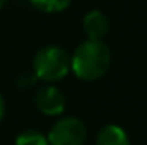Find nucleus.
Segmentation results:
<instances>
[{
  "mask_svg": "<svg viewBox=\"0 0 147 145\" xmlns=\"http://www.w3.org/2000/svg\"><path fill=\"white\" fill-rule=\"evenodd\" d=\"M29 2L33 7H36L39 12H45V14L63 12L72 3V0H29Z\"/></svg>",
  "mask_w": 147,
  "mask_h": 145,
  "instance_id": "0eeeda50",
  "label": "nucleus"
},
{
  "mask_svg": "<svg viewBox=\"0 0 147 145\" xmlns=\"http://www.w3.org/2000/svg\"><path fill=\"white\" fill-rule=\"evenodd\" d=\"M3 116H5V101H3V97L0 94V121L3 119Z\"/></svg>",
  "mask_w": 147,
  "mask_h": 145,
  "instance_id": "9d476101",
  "label": "nucleus"
},
{
  "mask_svg": "<svg viewBox=\"0 0 147 145\" xmlns=\"http://www.w3.org/2000/svg\"><path fill=\"white\" fill-rule=\"evenodd\" d=\"M16 145H48V140L38 130H24L16 137Z\"/></svg>",
  "mask_w": 147,
  "mask_h": 145,
  "instance_id": "6e6552de",
  "label": "nucleus"
},
{
  "mask_svg": "<svg viewBox=\"0 0 147 145\" xmlns=\"http://www.w3.org/2000/svg\"><path fill=\"white\" fill-rule=\"evenodd\" d=\"M96 145H130L128 133L120 125H105L98 135H96Z\"/></svg>",
  "mask_w": 147,
  "mask_h": 145,
  "instance_id": "423d86ee",
  "label": "nucleus"
},
{
  "mask_svg": "<svg viewBox=\"0 0 147 145\" xmlns=\"http://www.w3.org/2000/svg\"><path fill=\"white\" fill-rule=\"evenodd\" d=\"M36 75L34 73H22L19 79H17V85L19 87H31V84L34 85V82H36Z\"/></svg>",
  "mask_w": 147,
  "mask_h": 145,
  "instance_id": "1a4fd4ad",
  "label": "nucleus"
},
{
  "mask_svg": "<svg viewBox=\"0 0 147 145\" xmlns=\"http://www.w3.org/2000/svg\"><path fill=\"white\" fill-rule=\"evenodd\" d=\"M34 104H36L38 111L46 116H60L65 111L67 101H65L63 92L57 85L43 84L41 87H38L36 94H34Z\"/></svg>",
  "mask_w": 147,
  "mask_h": 145,
  "instance_id": "20e7f679",
  "label": "nucleus"
},
{
  "mask_svg": "<svg viewBox=\"0 0 147 145\" xmlns=\"http://www.w3.org/2000/svg\"><path fill=\"white\" fill-rule=\"evenodd\" d=\"M111 65V51L103 39H86L70 55V72L79 80L96 82L105 77Z\"/></svg>",
  "mask_w": 147,
  "mask_h": 145,
  "instance_id": "f257e3e1",
  "label": "nucleus"
},
{
  "mask_svg": "<svg viewBox=\"0 0 147 145\" xmlns=\"http://www.w3.org/2000/svg\"><path fill=\"white\" fill-rule=\"evenodd\" d=\"M70 72V55L55 44H48L38 50L33 60V73L45 84H55Z\"/></svg>",
  "mask_w": 147,
  "mask_h": 145,
  "instance_id": "f03ea898",
  "label": "nucleus"
},
{
  "mask_svg": "<svg viewBox=\"0 0 147 145\" xmlns=\"http://www.w3.org/2000/svg\"><path fill=\"white\" fill-rule=\"evenodd\" d=\"M87 138V128L80 118L63 116L53 123L46 140L48 145H84Z\"/></svg>",
  "mask_w": 147,
  "mask_h": 145,
  "instance_id": "7ed1b4c3",
  "label": "nucleus"
},
{
  "mask_svg": "<svg viewBox=\"0 0 147 145\" xmlns=\"http://www.w3.org/2000/svg\"><path fill=\"white\" fill-rule=\"evenodd\" d=\"M82 29H84L87 39H103L110 31V21L103 10L94 9L84 15Z\"/></svg>",
  "mask_w": 147,
  "mask_h": 145,
  "instance_id": "39448f33",
  "label": "nucleus"
},
{
  "mask_svg": "<svg viewBox=\"0 0 147 145\" xmlns=\"http://www.w3.org/2000/svg\"><path fill=\"white\" fill-rule=\"evenodd\" d=\"M5 2H7V0H0V10H2L3 7H5Z\"/></svg>",
  "mask_w": 147,
  "mask_h": 145,
  "instance_id": "9b49d317",
  "label": "nucleus"
}]
</instances>
